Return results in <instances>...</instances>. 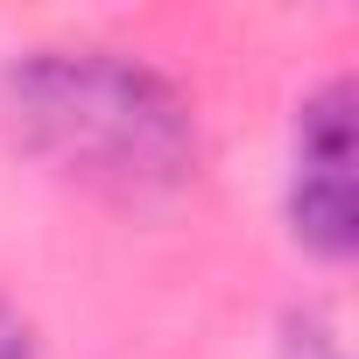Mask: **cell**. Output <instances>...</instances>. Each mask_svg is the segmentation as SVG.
Masks as SVG:
<instances>
[{"instance_id": "cell-1", "label": "cell", "mask_w": 359, "mask_h": 359, "mask_svg": "<svg viewBox=\"0 0 359 359\" xmlns=\"http://www.w3.org/2000/svg\"><path fill=\"white\" fill-rule=\"evenodd\" d=\"M15 134L64 176L113 198L176 191L198 162L191 106L169 78L113 57V50H43L8 71Z\"/></svg>"}, {"instance_id": "cell-2", "label": "cell", "mask_w": 359, "mask_h": 359, "mask_svg": "<svg viewBox=\"0 0 359 359\" xmlns=\"http://www.w3.org/2000/svg\"><path fill=\"white\" fill-rule=\"evenodd\" d=\"M359 92L352 78H324L296 106L289 155V233L317 261H352L359 247Z\"/></svg>"}, {"instance_id": "cell-3", "label": "cell", "mask_w": 359, "mask_h": 359, "mask_svg": "<svg viewBox=\"0 0 359 359\" xmlns=\"http://www.w3.org/2000/svg\"><path fill=\"white\" fill-rule=\"evenodd\" d=\"M0 359H43V352H36V324H29L8 296H0Z\"/></svg>"}, {"instance_id": "cell-4", "label": "cell", "mask_w": 359, "mask_h": 359, "mask_svg": "<svg viewBox=\"0 0 359 359\" xmlns=\"http://www.w3.org/2000/svg\"><path fill=\"white\" fill-rule=\"evenodd\" d=\"M296 359H338V345H331V338H324V331H310V338H303V352H296Z\"/></svg>"}]
</instances>
